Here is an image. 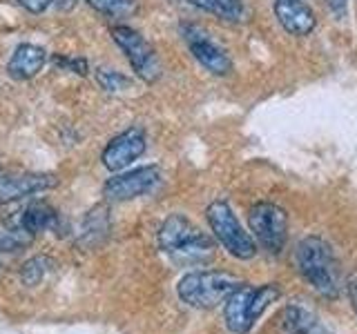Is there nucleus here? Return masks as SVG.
Returning <instances> with one entry per match:
<instances>
[{"mask_svg":"<svg viewBox=\"0 0 357 334\" xmlns=\"http://www.w3.org/2000/svg\"><path fill=\"white\" fill-rule=\"evenodd\" d=\"M159 248L176 265H206L215 254L212 241L183 214L165 218L159 230Z\"/></svg>","mask_w":357,"mask_h":334,"instance_id":"1","label":"nucleus"},{"mask_svg":"<svg viewBox=\"0 0 357 334\" xmlns=\"http://www.w3.org/2000/svg\"><path fill=\"white\" fill-rule=\"evenodd\" d=\"M295 263L304 281L321 296L340 294V270L331 245L319 237L301 239L295 248Z\"/></svg>","mask_w":357,"mask_h":334,"instance_id":"2","label":"nucleus"},{"mask_svg":"<svg viewBox=\"0 0 357 334\" xmlns=\"http://www.w3.org/2000/svg\"><path fill=\"white\" fill-rule=\"evenodd\" d=\"M243 285L241 278L219 270H201L185 274L176 285V294L185 305L197 310H212L223 305L232 292Z\"/></svg>","mask_w":357,"mask_h":334,"instance_id":"3","label":"nucleus"},{"mask_svg":"<svg viewBox=\"0 0 357 334\" xmlns=\"http://www.w3.org/2000/svg\"><path fill=\"white\" fill-rule=\"evenodd\" d=\"M206 218L210 223V230L215 232V237L219 239V243L226 248L228 254L234 256V259L248 261L257 254L255 239L243 230L237 214H234L226 200L210 203L206 209Z\"/></svg>","mask_w":357,"mask_h":334,"instance_id":"4","label":"nucleus"},{"mask_svg":"<svg viewBox=\"0 0 357 334\" xmlns=\"http://www.w3.org/2000/svg\"><path fill=\"white\" fill-rule=\"evenodd\" d=\"M112 38L121 47V51L126 54V58L130 61L132 70L137 72V76L145 83H156L163 74V67L156 49L152 47V42L141 36L137 29H132L128 25H114L109 29Z\"/></svg>","mask_w":357,"mask_h":334,"instance_id":"5","label":"nucleus"},{"mask_svg":"<svg viewBox=\"0 0 357 334\" xmlns=\"http://www.w3.org/2000/svg\"><path fill=\"white\" fill-rule=\"evenodd\" d=\"M250 230L255 232V239L259 241L264 250L271 254H279L284 250L288 239V216L286 212L275 203H257L250 207L248 214Z\"/></svg>","mask_w":357,"mask_h":334,"instance_id":"6","label":"nucleus"},{"mask_svg":"<svg viewBox=\"0 0 357 334\" xmlns=\"http://www.w3.org/2000/svg\"><path fill=\"white\" fill-rule=\"evenodd\" d=\"M181 36L188 45L190 54L195 56V61L206 67L210 74L215 76H228L232 72V61L228 51L210 36V33L199 25H181Z\"/></svg>","mask_w":357,"mask_h":334,"instance_id":"7","label":"nucleus"},{"mask_svg":"<svg viewBox=\"0 0 357 334\" xmlns=\"http://www.w3.org/2000/svg\"><path fill=\"white\" fill-rule=\"evenodd\" d=\"M161 183V170L156 165L137 167L126 174L112 176L103 187L107 200H132L143 194H150Z\"/></svg>","mask_w":357,"mask_h":334,"instance_id":"8","label":"nucleus"},{"mask_svg":"<svg viewBox=\"0 0 357 334\" xmlns=\"http://www.w3.org/2000/svg\"><path fill=\"white\" fill-rule=\"evenodd\" d=\"M145 148H148L145 132L141 127H130L107 143L100 161H103V165L109 172H121V170H126V167H130L137 159H141Z\"/></svg>","mask_w":357,"mask_h":334,"instance_id":"9","label":"nucleus"},{"mask_svg":"<svg viewBox=\"0 0 357 334\" xmlns=\"http://www.w3.org/2000/svg\"><path fill=\"white\" fill-rule=\"evenodd\" d=\"M54 185L56 176L52 174H0V203L45 192Z\"/></svg>","mask_w":357,"mask_h":334,"instance_id":"10","label":"nucleus"},{"mask_svg":"<svg viewBox=\"0 0 357 334\" xmlns=\"http://www.w3.org/2000/svg\"><path fill=\"white\" fill-rule=\"evenodd\" d=\"M275 16L290 36H308L317 25L315 11L301 0H275Z\"/></svg>","mask_w":357,"mask_h":334,"instance_id":"11","label":"nucleus"},{"mask_svg":"<svg viewBox=\"0 0 357 334\" xmlns=\"http://www.w3.org/2000/svg\"><path fill=\"white\" fill-rule=\"evenodd\" d=\"M255 292V285L243 283L237 292H232V296L223 303V321L232 334H248L252 330L250 321H248V308H250V299Z\"/></svg>","mask_w":357,"mask_h":334,"instance_id":"12","label":"nucleus"},{"mask_svg":"<svg viewBox=\"0 0 357 334\" xmlns=\"http://www.w3.org/2000/svg\"><path fill=\"white\" fill-rule=\"evenodd\" d=\"M45 61H47V54H45L43 47L25 42V45H18L16 51L11 54V58L7 63V72L11 78L27 81V78H33L43 70Z\"/></svg>","mask_w":357,"mask_h":334,"instance_id":"13","label":"nucleus"},{"mask_svg":"<svg viewBox=\"0 0 357 334\" xmlns=\"http://www.w3.org/2000/svg\"><path fill=\"white\" fill-rule=\"evenodd\" d=\"M284 334H331V330L319 321L315 312L299 303H290L282 315Z\"/></svg>","mask_w":357,"mask_h":334,"instance_id":"14","label":"nucleus"},{"mask_svg":"<svg viewBox=\"0 0 357 334\" xmlns=\"http://www.w3.org/2000/svg\"><path fill=\"white\" fill-rule=\"evenodd\" d=\"M54 221H56V212L50 205L36 203L25 209L20 225H22V232H27V234H40L47 228H52Z\"/></svg>","mask_w":357,"mask_h":334,"instance_id":"15","label":"nucleus"},{"mask_svg":"<svg viewBox=\"0 0 357 334\" xmlns=\"http://www.w3.org/2000/svg\"><path fill=\"white\" fill-rule=\"evenodd\" d=\"M279 296H282V289H279L277 283H266V285L255 287L252 299H250V308H248V321H250V326H255V323L261 319L264 312L271 308V303H275Z\"/></svg>","mask_w":357,"mask_h":334,"instance_id":"16","label":"nucleus"},{"mask_svg":"<svg viewBox=\"0 0 357 334\" xmlns=\"http://www.w3.org/2000/svg\"><path fill=\"white\" fill-rule=\"evenodd\" d=\"M190 3L223 20L243 18V0H190Z\"/></svg>","mask_w":357,"mask_h":334,"instance_id":"17","label":"nucleus"},{"mask_svg":"<svg viewBox=\"0 0 357 334\" xmlns=\"http://www.w3.org/2000/svg\"><path fill=\"white\" fill-rule=\"evenodd\" d=\"M85 3H89L107 18H130L139 9L137 0H85Z\"/></svg>","mask_w":357,"mask_h":334,"instance_id":"18","label":"nucleus"},{"mask_svg":"<svg viewBox=\"0 0 357 334\" xmlns=\"http://www.w3.org/2000/svg\"><path fill=\"white\" fill-rule=\"evenodd\" d=\"M96 83L100 85V89H105L107 94H119L123 89L130 87V78L123 76L121 72L100 67V70H96Z\"/></svg>","mask_w":357,"mask_h":334,"instance_id":"19","label":"nucleus"},{"mask_svg":"<svg viewBox=\"0 0 357 334\" xmlns=\"http://www.w3.org/2000/svg\"><path fill=\"white\" fill-rule=\"evenodd\" d=\"M47 267H50V261H47V259H43V256L27 261L25 265H22V270H20L22 281H25L27 285H36V283H40V281H43V276H45V272H47Z\"/></svg>","mask_w":357,"mask_h":334,"instance_id":"20","label":"nucleus"},{"mask_svg":"<svg viewBox=\"0 0 357 334\" xmlns=\"http://www.w3.org/2000/svg\"><path fill=\"white\" fill-rule=\"evenodd\" d=\"M16 3L31 11V14H40V11H45L52 5V0H16Z\"/></svg>","mask_w":357,"mask_h":334,"instance_id":"21","label":"nucleus"},{"mask_svg":"<svg viewBox=\"0 0 357 334\" xmlns=\"http://www.w3.org/2000/svg\"><path fill=\"white\" fill-rule=\"evenodd\" d=\"M59 63H61V65H65V67H70V70H74L76 74H87V65H85V61H70V58H61Z\"/></svg>","mask_w":357,"mask_h":334,"instance_id":"22","label":"nucleus"},{"mask_svg":"<svg viewBox=\"0 0 357 334\" xmlns=\"http://www.w3.org/2000/svg\"><path fill=\"white\" fill-rule=\"evenodd\" d=\"M52 5L56 9H61V11H67V9H72L76 5V0H52Z\"/></svg>","mask_w":357,"mask_h":334,"instance_id":"23","label":"nucleus"},{"mask_svg":"<svg viewBox=\"0 0 357 334\" xmlns=\"http://www.w3.org/2000/svg\"><path fill=\"white\" fill-rule=\"evenodd\" d=\"M326 3H328L335 11H344V7H346V0H326Z\"/></svg>","mask_w":357,"mask_h":334,"instance_id":"24","label":"nucleus"},{"mask_svg":"<svg viewBox=\"0 0 357 334\" xmlns=\"http://www.w3.org/2000/svg\"><path fill=\"white\" fill-rule=\"evenodd\" d=\"M0 250H3V243H0Z\"/></svg>","mask_w":357,"mask_h":334,"instance_id":"25","label":"nucleus"}]
</instances>
